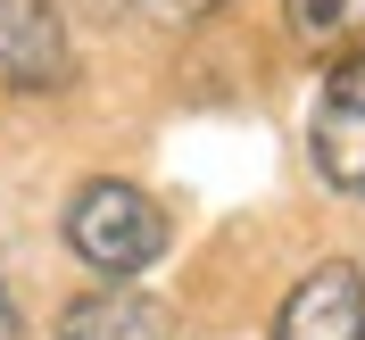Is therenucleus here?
Here are the masks:
<instances>
[{
  "label": "nucleus",
  "instance_id": "obj_1",
  "mask_svg": "<svg viewBox=\"0 0 365 340\" xmlns=\"http://www.w3.org/2000/svg\"><path fill=\"white\" fill-rule=\"evenodd\" d=\"M67 249L83 257L91 274H108V282H133L141 266H158L166 216H158V200H150L141 182L100 175V182H83L67 200Z\"/></svg>",
  "mask_w": 365,
  "mask_h": 340
},
{
  "label": "nucleus",
  "instance_id": "obj_2",
  "mask_svg": "<svg viewBox=\"0 0 365 340\" xmlns=\"http://www.w3.org/2000/svg\"><path fill=\"white\" fill-rule=\"evenodd\" d=\"M307 150H316V175L349 200H365V42L332 58L316 91V116H307Z\"/></svg>",
  "mask_w": 365,
  "mask_h": 340
},
{
  "label": "nucleus",
  "instance_id": "obj_3",
  "mask_svg": "<svg viewBox=\"0 0 365 340\" xmlns=\"http://www.w3.org/2000/svg\"><path fill=\"white\" fill-rule=\"evenodd\" d=\"M274 340H365V274L349 257H324L274 307Z\"/></svg>",
  "mask_w": 365,
  "mask_h": 340
},
{
  "label": "nucleus",
  "instance_id": "obj_4",
  "mask_svg": "<svg viewBox=\"0 0 365 340\" xmlns=\"http://www.w3.org/2000/svg\"><path fill=\"white\" fill-rule=\"evenodd\" d=\"M75 75L67 17L50 0H0V83L9 91H58Z\"/></svg>",
  "mask_w": 365,
  "mask_h": 340
},
{
  "label": "nucleus",
  "instance_id": "obj_5",
  "mask_svg": "<svg viewBox=\"0 0 365 340\" xmlns=\"http://www.w3.org/2000/svg\"><path fill=\"white\" fill-rule=\"evenodd\" d=\"M58 340H175V316L150 291H133V282H108V291L67 299Z\"/></svg>",
  "mask_w": 365,
  "mask_h": 340
},
{
  "label": "nucleus",
  "instance_id": "obj_6",
  "mask_svg": "<svg viewBox=\"0 0 365 340\" xmlns=\"http://www.w3.org/2000/svg\"><path fill=\"white\" fill-rule=\"evenodd\" d=\"M299 42H357L365 34V0H282Z\"/></svg>",
  "mask_w": 365,
  "mask_h": 340
},
{
  "label": "nucleus",
  "instance_id": "obj_7",
  "mask_svg": "<svg viewBox=\"0 0 365 340\" xmlns=\"http://www.w3.org/2000/svg\"><path fill=\"white\" fill-rule=\"evenodd\" d=\"M141 17H158V25H191V17H216L225 0H133Z\"/></svg>",
  "mask_w": 365,
  "mask_h": 340
},
{
  "label": "nucleus",
  "instance_id": "obj_8",
  "mask_svg": "<svg viewBox=\"0 0 365 340\" xmlns=\"http://www.w3.org/2000/svg\"><path fill=\"white\" fill-rule=\"evenodd\" d=\"M0 340H25V324H17V299L0 291Z\"/></svg>",
  "mask_w": 365,
  "mask_h": 340
}]
</instances>
